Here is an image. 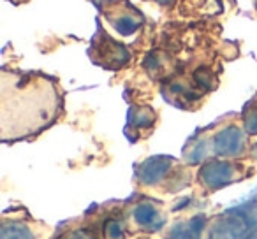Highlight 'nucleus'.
<instances>
[{
  "label": "nucleus",
  "instance_id": "nucleus-16",
  "mask_svg": "<svg viewBox=\"0 0 257 239\" xmlns=\"http://www.w3.org/2000/svg\"><path fill=\"white\" fill-rule=\"evenodd\" d=\"M253 153H255V157H257V146H255V150H253Z\"/></svg>",
  "mask_w": 257,
  "mask_h": 239
},
{
  "label": "nucleus",
  "instance_id": "nucleus-1",
  "mask_svg": "<svg viewBox=\"0 0 257 239\" xmlns=\"http://www.w3.org/2000/svg\"><path fill=\"white\" fill-rule=\"evenodd\" d=\"M58 111L55 85L44 78L2 76V136L22 137L50 125Z\"/></svg>",
  "mask_w": 257,
  "mask_h": 239
},
{
  "label": "nucleus",
  "instance_id": "nucleus-10",
  "mask_svg": "<svg viewBox=\"0 0 257 239\" xmlns=\"http://www.w3.org/2000/svg\"><path fill=\"white\" fill-rule=\"evenodd\" d=\"M104 237L106 239H123L125 232L121 228L118 220H107L106 227H104Z\"/></svg>",
  "mask_w": 257,
  "mask_h": 239
},
{
  "label": "nucleus",
  "instance_id": "nucleus-15",
  "mask_svg": "<svg viewBox=\"0 0 257 239\" xmlns=\"http://www.w3.org/2000/svg\"><path fill=\"white\" fill-rule=\"evenodd\" d=\"M155 2H159V4H169V2H173V0H155Z\"/></svg>",
  "mask_w": 257,
  "mask_h": 239
},
{
  "label": "nucleus",
  "instance_id": "nucleus-9",
  "mask_svg": "<svg viewBox=\"0 0 257 239\" xmlns=\"http://www.w3.org/2000/svg\"><path fill=\"white\" fill-rule=\"evenodd\" d=\"M138 27H140V23H138L133 16H121V18H118L116 22H114V29H116V32L121 34V36H131V34L136 32Z\"/></svg>",
  "mask_w": 257,
  "mask_h": 239
},
{
  "label": "nucleus",
  "instance_id": "nucleus-3",
  "mask_svg": "<svg viewBox=\"0 0 257 239\" xmlns=\"http://www.w3.org/2000/svg\"><path fill=\"white\" fill-rule=\"evenodd\" d=\"M245 132L239 127L229 125L215 134L213 137V153L218 157H238L245 150Z\"/></svg>",
  "mask_w": 257,
  "mask_h": 239
},
{
  "label": "nucleus",
  "instance_id": "nucleus-8",
  "mask_svg": "<svg viewBox=\"0 0 257 239\" xmlns=\"http://www.w3.org/2000/svg\"><path fill=\"white\" fill-rule=\"evenodd\" d=\"M155 122V114L150 107H140L136 111V114H133V123L136 127H152Z\"/></svg>",
  "mask_w": 257,
  "mask_h": 239
},
{
  "label": "nucleus",
  "instance_id": "nucleus-7",
  "mask_svg": "<svg viewBox=\"0 0 257 239\" xmlns=\"http://www.w3.org/2000/svg\"><path fill=\"white\" fill-rule=\"evenodd\" d=\"M134 220L138 221V225L148 228V230H157L159 227H155L157 221V209L152 204H140L134 207Z\"/></svg>",
  "mask_w": 257,
  "mask_h": 239
},
{
  "label": "nucleus",
  "instance_id": "nucleus-14",
  "mask_svg": "<svg viewBox=\"0 0 257 239\" xmlns=\"http://www.w3.org/2000/svg\"><path fill=\"white\" fill-rule=\"evenodd\" d=\"M250 200H253V202L257 204V190H255V192H252V197H250Z\"/></svg>",
  "mask_w": 257,
  "mask_h": 239
},
{
  "label": "nucleus",
  "instance_id": "nucleus-2",
  "mask_svg": "<svg viewBox=\"0 0 257 239\" xmlns=\"http://www.w3.org/2000/svg\"><path fill=\"white\" fill-rule=\"evenodd\" d=\"M199 179L208 190H220L236 181V167L225 160H211L199 169Z\"/></svg>",
  "mask_w": 257,
  "mask_h": 239
},
{
  "label": "nucleus",
  "instance_id": "nucleus-5",
  "mask_svg": "<svg viewBox=\"0 0 257 239\" xmlns=\"http://www.w3.org/2000/svg\"><path fill=\"white\" fill-rule=\"evenodd\" d=\"M206 225V216L203 213L192 216L189 221H180L175 223L169 230L168 239H201L203 234V228Z\"/></svg>",
  "mask_w": 257,
  "mask_h": 239
},
{
  "label": "nucleus",
  "instance_id": "nucleus-12",
  "mask_svg": "<svg viewBox=\"0 0 257 239\" xmlns=\"http://www.w3.org/2000/svg\"><path fill=\"white\" fill-rule=\"evenodd\" d=\"M245 129L250 134H257V111H253L252 114H248L245 120Z\"/></svg>",
  "mask_w": 257,
  "mask_h": 239
},
{
  "label": "nucleus",
  "instance_id": "nucleus-11",
  "mask_svg": "<svg viewBox=\"0 0 257 239\" xmlns=\"http://www.w3.org/2000/svg\"><path fill=\"white\" fill-rule=\"evenodd\" d=\"M206 153H208V143L199 141V143L192 148V151H189V158H187V160H189V164H199V162L206 157Z\"/></svg>",
  "mask_w": 257,
  "mask_h": 239
},
{
  "label": "nucleus",
  "instance_id": "nucleus-13",
  "mask_svg": "<svg viewBox=\"0 0 257 239\" xmlns=\"http://www.w3.org/2000/svg\"><path fill=\"white\" fill-rule=\"evenodd\" d=\"M196 81L199 83L201 86H204V88H210V86H211V76H210V72H206V71L196 72Z\"/></svg>",
  "mask_w": 257,
  "mask_h": 239
},
{
  "label": "nucleus",
  "instance_id": "nucleus-4",
  "mask_svg": "<svg viewBox=\"0 0 257 239\" xmlns=\"http://www.w3.org/2000/svg\"><path fill=\"white\" fill-rule=\"evenodd\" d=\"M171 165H173V158L166 157V155H155V157L147 158L140 165L138 178H140V181L143 185L154 186L168 176V172L171 171Z\"/></svg>",
  "mask_w": 257,
  "mask_h": 239
},
{
  "label": "nucleus",
  "instance_id": "nucleus-6",
  "mask_svg": "<svg viewBox=\"0 0 257 239\" xmlns=\"http://www.w3.org/2000/svg\"><path fill=\"white\" fill-rule=\"evenodd\" d=\"M0 239H36L32 228L20 221H4L0 227Z\"/></svg>",
  "mask_w": 257,
  "mask_h": 239
}]
</instances>
